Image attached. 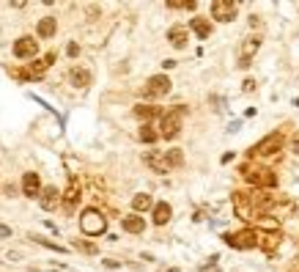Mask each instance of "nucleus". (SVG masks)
Returning <instances> with one entry per match:
<instances>
[{
    "instance_id": "obj_1",
    "label": "nucleus",
    "mask_w": 299,
    "mask_h": 272,
    "mask_svg": "<svg viewBox=\"0 0 299 272\" xmlns=\"http://www.w3.org/2000/svg\"><path fill=\"white\" fill-rule=\"evenodd\" d=\"M184 113H187V107H181V105H176L173 110L162 113V121H160V138H165V141H173V138L181 132V121H184Z\"/></svg>"
},
{
    "instance_id": "obj_2",
    "label": "nucleus",
    "mask_w": 299,
    "mask_h": 272,
    "mask_svg": "<svg viewBox=\"0 0 299 272\" xmlns=\"http://www.w3.org/2000/svg\"><path fill=\"white\" fill-rule=\"evenodd\" d=\"M242 176L247 179V184L253 187H261V190H272L277 187V173L269 171V168H242Z\"/></svg>"
},
{
    "instance_id": "obj_3",
    "label": "nucleus",
    "mask_w": 299,
    "mask_h": 272,
    "mask_svg": "<svg viewBox=\"0 0 299 272\" xmlns=\"http://www.w3.org/2000/svg\"><path fill=\"white\" fill-rule=\"evenodd\" d=\"M283 132H272V135H266L263 141H258L253 149H250V157H277V152L283 149Z\"/></svg>"
},
{
    "instance_id": "obj_4",
    "label": "nucleus",
    "mask_w": 299,
    "mask_h": 272,
    "mask_svg": "<svg viewBox=\"0 0 299 272\" xmlns=\"http://www.w3.org/2000/svg\"><path fill=\"white\" fill-rule=\"evenodd\" d=\"M80 228H83V234H88V236H99L107 231V217L99 209H85L83 217H80Z\"/></svg>"
},
{
    "instance_id": "obj_5",
    "label": "nucleus",
    "mask_w": 299,
    "mask_h": 272,
    "mask_svg": "<svg viewBox=\"0 0 299 272\" xmlns=\"http://www.w3.org/2000/svg\"><path fill=\"white\" fill-rule=\"evenodd\" d=\"M228 247H236V250H250V247H258V236L255 228H242V231H233V234H222Z\"/></svg>"
},
{
    "instance_id": "obj_6",
    "label": "nucleus",
    "mask_w": 299,
    "mask_h": 272,
    "mask_svg": "<svg viewBox=\"0 0 299 272\" xmlns=\"http://www.w3.org/2000/svg\"><path fill=\"white\" fill-rule=\"evenodd\" d=\"M258 236V247H261L266 256H272L274 250H277V245L283 242V234H280V228H263V231H255Z\"/></svg>"
},
{
    "instance_id": "obj_7",
    "label": "nucleus",
    "mask_w": 299,
    "mask_h": 272,
    "mask_svg": "<svg viewBox=\"0 0 299 272\" xmlns=\"http://www.w3.org/2000/svg\"><path fill=\"white\" fill-rule=\"evenodd\" d=\"M52 63H55V53H47L42 61H33L31 66L25 69V72H17V74H20L22 80H39V77H42V74L47 72V69L52 66Z\"/></svg>"
},
{
    "instance_id": "obj_8",
    "label": "nucleus",
    "mask_w": 299,
    "mask_h": 272,
    "mask_svg": "<svg viewBox=\"0 0 299 272\" xmlns=\"http://www.w3.org/2000/svg\"><path fill=\"white\" fill-rule=\"evenodd\" d=\"M212 17L220 20V22H233V17H236V3H233V0H214Z\"/></svg>"
},
{
    "instance_id": "obj_9",
    "label": "nucleus",
    "mask_w": 299,
    "mask_h": 272,
    "mask_svg": "<svg viewBox=\"0 0 299 272\" xmlns=\"http://www.w3.org/2000/svg\"><path fill=\"white\" fill-rule=\"evenodd\" d=\"M168 91H171V80H168L165 74H154V77H148L143 94L145 96H165Z\"/></svg>"
},
{
    "instance_id": "obj_10",
    "label": "nucleus",
    "mask_w": 299,
    "mask_h": 272,
    "mask_svg": "<svg viewBox=\"0 0 299 272\" xmlns=\"http://www.w3.org/2000/svg\"><path fill=\"white\" fill-rule=\"evenodd\" d=\"M36 53H39V42L33 36H22V39H17L14 42V55L17 58H36Z\"/></svg>"
},
{
    "instance_id": "obj_11",
    "label": "nucleus",
    "mask_w": 299,
    "mask_h": 272,
    "mask_svg": "<svg viewBox=\"0 0 299 272\" xmlns=\"http://www.w3.org/2000/svg\"><path fill=\"white\" fill-rule=\"evenodd\" d=\"M80 198H83V195H80V184H77V179H69V187H66V193L61 195V201H63V209L66 212H74L77 209V204H80Z\"/></svg>"
},
{
    "instance_id": "obj_12",
    "label": "nucleus",
    "mask_w": 299,
    "mask_h": 272,
    "mask_svg": "<svg viewBox=\"0 0 299 272\" xmlns=\"http://www.w3.org/2000/svg\"><path fill=\"white\" fill-rule=\"evenodd\" d=\"M22 193H25L28 198H39V193H42L39 173H25V176H22Z\"/></svg>"
},
{
    "instance_id": "obj_13",
    "label": "nucleus",
    "mask_w": 299,
    "mask_h": 272,
    "mask_svg": "<svg viewBox=\"0 0 299 272\" xmlns=\"http://www.w3.org/2000/svg\"><path fill=\"white\" fill-rule=\"evenodd\" d=\"M69 83L77 85V88H88V85H91V72H88V69L74 66L72 72H69Z\"/></svg>"
},
{
    "instance_id": "obj_14",
    "label": "nucleus",
    "mask_w": 299,
    "mask_h": 272,
    "mask_svg": "<svg viewBox=\"0 0 299 272\" xmlns=\"http://www.w3.org/2000/svg\"><path fill=\"white\" fill-rule=\"evenodd\" d=\"M39 195H42V198H39V201H42V209H47V212H52L58 206V201H61V193H58L55 187H47Z\"/></svg>"
},
{
    "instance_id": "obj_15",
    "label": "nucleus",
    "mask_w": 299,
    "mask_h": 272,
    "mask_svg": "<svg viewBox=\"0 0 299 272\" xmlns=\"http://www.w3.org/2000/svg\"><path fill=\"white\" fill-rule=\"evenodd\" d=\"M145 165H148V168H154V171L157 173H168V171H171V168H168V163H165V152H148V154H145Z\"/></svg>"
},
{
    "instance_id": "obj_16",
    "label": "nucleus",
    "mask_w": 299,
    "mask_h": 272,
    "mask_svg": "<svg viewBox=\"0 0 299 272\" xmlns=\"http://www.w3.org/2000/svg\"><path fill=\"white\" fill-rule=\"evenodd\" d=\"M168 42H171L176 50H184L187 47V28H181V25L171 28V31H168Z\"/></svg>"
},
{
    "instance_id": "obj_17",
    "label": "nucleus",
    "mask_w": 299,
    "mask_h": 272,
    "mask_svg": "<svg viewBox=\"0 0 299 272\" xmlns=\"http://www.w3.org/2000/svg\"><path fill=\"white\" fill-rule=\"evenodd\" d=\"M121 225H124V231H129V234H143L145 231V220L140 215H129L121 220Z\"/></svg>"
},
{
    "instance_id": "obj_18",
    "label": "nucleus",
    "mask_w": 299,
    "mask_h": 272,
    "mask_svg": "<svg viewBox=\"0 0 299 272\" xmlns=\"http://www.w3.org/2000/svg\"><path fill=\"white\" fill-rule=\"evenodd\" d=\"M171 215H173L171 204H165V201L154 204V225H165L168 220H171Z\"/></svg>"
},
{
    "instance_id": "obj_19",
    "label": "nucleus",
    "mask_w": 299,
    "mask_h": 272,
    "mask_svg": "<svg viewBox=\"0 0 299 272\" xmlns=\"http://www.w3.org/2000/svg\"><path fill=\"white\" fill-rule=\"evenodd\" d=\"M190 25H192V31L198 33V39H209V36H212V22H209L206 17H195Z\"/></svg>"
},
{
    "instance_id": "obj_20",
    "label": "nucleus",
    "mask_w": 299,
    "mask_h": 272,
    "mask_svg": "<svg viewBox=\"0 0 299 272\" xmlns=\"http://www.w3.org/2000/svg\"><path fill=\"white\" fill-rule=\"evenodd\" d=\"M39 36L42 39H50V36H55V31H58V22H55V17H44V20H39Z\"/></svg>"
},
{
    "instance_id": "obj_21",
    "label": "nucleus",
    "mask_w": 299,
    "mask_h": 272,
    "mask_svg": "<svg viewBox=\"0 0 299 272\" xmlns=\"http://www.w3.org/2000/svg\"><path fill=\"white\" fill-rule=\"evenodd\" d=\"M132 209H134V215H137V212H145V209H154V201H151V195H145V193L134 195V198H132Z\"/></svg>"
},
{
    "instance_id": "obj_22",
    "label": "nucleus",
    "mask_w": 299,
    "mask_h": 272,
    "mask_svg": "<svg viewBox=\"0 0 299 272\" xmlns=\"http://www.w3.org/2000/svg\"><path fill=\"white\" fill-rule=\"evenodd\" d=\"M134 115H137V118H143V121H148V118H154V115H160V107H154V105H137V107H134Z\"/></svg>"
},
{
    "instance_id": "obj_23",
    "label": "nucleus",
    "mask_w": 299,
    "mask_h": 272,
    "mask_svg": "<svg viewBox=\"0 0 299 272\" xmlns=\"http://www.w3.org/2000/svg\"><path fill=\"white\" fill-rule=\"evenodd\" d=\"M140 141H143V143H157V141H160V132H157V126L143 124V129H140Z\"/></svg>"
},
{
    "instance_id": "obj_24",
    "label": "nucleus",
    "mask_w": 299,
    "mask_h": 272,
    "mask_svg": "<svg viewBox=\"0 0 299 272\" xmlns=\"http://www.w3.org/2000/svg\"><path fill=\"white\" fill-rule=\"evenodd\" d=\"M165 163H168V168H179L181 163H184L181 149H171V152H165Z\"/></svg>"
},
{
    "instance_id": "obj_25",
    "label": "nucleus",
    "mask_w": 299,
    "mask_h": 272,
    "mask_svg": "<svg viewBox=\"0 0 299 272\" xmlns=\"http://www.w3.org/2000/svg\"><path fill=\"white\" fill-rule=\"evenodd\" d=\"M258 47H261V39H258V36L247 39V44H244V47H242V58H247V61H250V55H253Z\"/></svg>"
},
{
    "instance_id": "obj_26",
    "label": "nucleus",
    "mask_w": 299,
    "mask_h": 272,
    "mask_svg": "<svg viewBox=\"0 0 299 272\" xmlns=\"http://www.w3.org/2000/svg\"><path fill=\"white\" fill-rule=\"evenodd\" d=\"M168 6H171V9H184V11H192L198 3H195V0H171Z\"/></svg>"
},
{
    "instance_id": "obj_27",
    "label": "nucleus",
    "mask_w": 299,
    "mask_h": 272,
    "mask_svg": "<svg viewBox=\"0 0 299 272\" xmlns=\"http://www.w3.org/2000/svg\"><path fill=\"white\" fill-rule=\"evenodd\" d=\"M74 247H80V250H83V253H91V256H93V253L99 250V247L93 245V242H85V239H74Z\"/></svg>"
},
{
    "instance_id": "obj_28",
    "label": "nucleus",
    "mask_w": 299,
    "mask_h": 272,
    "mask_svg": "<svg viewBox=\"0 0 299 272\" xmlns=\"http://www.w3.org/2000/svg\"><path fill=\"white\" fill-rule=\"evenodd\" d=\"M31 239H36L39 245H44V247H50V250H58V253H63V247L61 245H55V242H50V239H44V236H31Z\"/></svg>"
},
{
    "instance_id": "obj_29",
    "label": "nucleus",
    "mask_w": 299,
    "mask_h": 272,
    "mask_svg": "<svg viewBox=\"0 0 299 272\" xmlns=\"http://www.w3.org/2000/svg\"><path fill=\"white\" fill-rule=\"evenodd\" d=\"M291 152L299 154V129L294 132V138H291Z\"/></svg>"
},
{
    "instance_id": "obj_30",
    "label": "nucleus",
    "mask_w": 299,
    "mask_h": 272,
    "mask_svg": "<svg viewBox=\"0 0 299 272\" xmlns=\"http://www.w3.org/2000/svg\"><path fill=\"white\" fill-rule=\"evenodd\" d=\"M244 91H247V94H250V91H255V80H244Z\"/></svg>"
},
{
    "instance_id": "obj_31",
    "label": "nucleus",
    "mask_w": 299,
    "mask_h": 272,
    "mask_svg": "<svg viewBox=\"0 0 299 272\" xmlns=\"http://www.w3.org/2000/svg\"><path fill=\"white\" fill-rule=\"evenodd\" d=\"M66 53H69V55H72V58H74V55H77V53H80V47H77V44H69V47H66Z\"/></svg>"
},
{
    "instance_id": "obj_32",
    "label": "nucleus",
    "mask_w": 299,
    "mask_h": 272,
    "mask_svg": "<svg viewBox=\"0 0 299 272\" xmlns=\"http://www.w3.org/2000/svg\"><path fill=\"white\" fill-rule=\"evenodd\" d=\"M0 236H11V228H9V225H0Z\"/></svg>"
}]
</instances>
